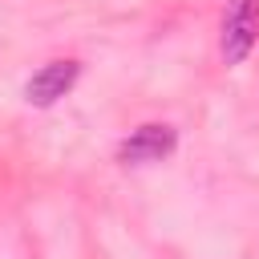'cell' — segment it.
<instances>
[{
	"instance_id": "cell-2",
	"label": "cell",
	"mask_w": 259,
	"mask_h": 259,
	"mask_svg": "<svg viewBox=\"0 0 259 259\" xmlns=\"http://www.w3.org/2000/svg\"><path fill=\"white\" fill-rule=\"evenodd\" d=\"M174 146H178L174 125H166V121H146V125H138V130L117 146V162H125V166H150V162L170 158Z\"/></svg>"
},
{
	"instance_id": "cell-3",
	"label": "cell",
	"mask_w": 259,
	"mask_h": 259,
	"mask_svg": "<svg viewBox=\"0 0 259 259\" xmlns=\"http://www.w3.org/2000/svg\"><path fill=\"white\" fill-rule=\"evenodd\" d=\"M77 77H81V65H77V61H49V65H40V69L24 81V101L45 109V105L61 101V97L77 85Z\"/></svg>"
},
{
	"instance_id": "cell-1",
	"label": "cell",
	"mask_w": 259,
	"mask_h": 259,
	"mask_svg": "<svg viewBox=\"0 0 259 259\" xmlns=\"http://www.w3.org/2000/svg\"><path fill=\"white\" fill-rule=\"evenodd\" d=\"M255 40H259V0H227L223 32H219L223 65H243Z\"/></svg>"
}]
</instances>
